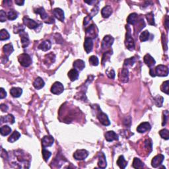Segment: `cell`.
Instances as JSON below:
<instances>
[{
    "label": "cell",
    "instance_id": "6da1fadb",
    "mask_svg": "<svg viewBox=\"0 0 169 169\" xmlns=\"http://www.w3.org/2000/svg\"><path fill=\"white\" fill-rule=\"evenodd\" d=\"M149 73L151 76L153 77H155V76L166 77L168 74V68L164 65H159L155 69L151 68Z\"/></svg>",
    "mask_w": 169,
    "mask_h": 169
},
{
    "label": "cell",
    "instance_id": "7a4b0ae2",
    "mask_svg": "<svg viewBox=\"0 0 169 169\" xmlns=\"http://www.w3.org/2000/svg\"><path fill=\"white\" fill-rule=\"evenodd\" d=\"M126 29H127V32H126V40H125V45L129 50L132 51L134 50L135 48V43L134 40L133 39L131 34V29L128 25H126Z\"/></svg>",
    "mask_w": 169,
    "mask_h": 169
},
{
    "label": "cell",
    "instance_id": "3957f363",
    "mask_svg": "<svg viewBox=\"0 0 169 169\" xmlns=\"http://www.w3.org/2000/svg\"><path fill=\"white\" fill-rule=\"evenodd\" d=\"M34 12L37 13V14H39L40 15V17H41V19L43 20L46 23L52 24L54 22V18L48 16V14H47L46 12V11H45L43 7H42L35 9Z\"/></svg>",
    "mask_w": 169,
    "mask_h": 169
},
{
    "label": "cell",
    "instance_id": "277c9868",
    "mask_svg": "<svg viewBox=\"0 0 169 169\" xmlns=\"http://www.w3.org/2000/svg\"><path fill=\"white\" fill-rule=\"evenodd\" d=\"M96 109H97L96 116H97L99 121L104 126H109L110 124V122L107 115L105 113H104L98 105H96Z\"/></svg>",
    "mask_w": 169,
    "mask_h": 169
},
{
    "label": "cell",
    "instance_id": "5b68a950",
    "mask_svg": "<svg viewBox=\"0 0 169 169\" xmlns=\"http://www.w3.org/2000/svg\"><path fill=\"white\" fill-rule=\"evenodd\" d=\"M23 21V23L25 26H27L28 28L30 29H34V30L37 31V29L38 26H41L42 24L39 23L34 21V20L31 19L27 16H24L22 19Z\"/></svg>",
    "mask_w": 169,
    "mask_h": 169
},
{
    "label": "cell",
    "instance_id": "8992f818",
    "mask_svg": "<svg viewBox=\"0 0 169 169\" xmlns=\"http://www.w3.org/2000/svg\"><path fill=\"white\" fill-rule=\"evenodd\" d=\"M18 61H19L21 66L24 67H28L32 64V59H31V56L27 54L24 53L19 55V57H18Z\"/></svg>",
    "mask_w": 169,
    "mask_h": 169
},
{
    "label": "cell",
    "instance_id": "52a82bcc",
    "mask_svg": "<svg viewBox=\"0 0 169 169\" xmlns=\"http://www.w3.org/2000/svg\"><path fill=\"white\" fill-rule=\"evenodd\" d=\"M98 29L96 25L91 24L86 29V38H89L91 39L95 38L98 35Z\"/></svg>",
    "mask_w": 169,
    "mask_h": 169
},
{
    "label": "cell",
    "instance_id": "ba28073f",
    "mask_svg": "<svg viewBox=\"0 0 169 169\" xmlns=\"http://www.w3.org/2000/svg\"><path fill=\"white\" fill-rule=\"evenodd\" d=\"M114 38L110 35H107L104 37L102 44H101V47L102 50H108L110 48L114 42Z\"/></svg>",
    "mask_w": 169,
    "mask_h": 169
},
{
    "label": "cell",
    "instance_id": "9c48e42d",
    "mask_svg": "<svg viewBox=\"0 0 169 169\" xmlns=\"http://www.w3.org/2000/svg\"><path fill=\"white\" fill-rule=\"evenodd\" d=\"M64 91V85H63L60 82H55L54 83L52 86L51 87V92L52 93L57 94V95H59V94H62Z\"/></svg>",
    "mask_w": 169,
    "mask_h": 169
},
{
    "label": "cell",
    "instance_id": "30bf717a",
    "mask_svg": "<svg viewBox=\"0 0 169 169\" xmlns=\"http://www.w3.org/2000/svg\"><path fill=\"white\" fill-rule=\"evenodd\" d=\"M89 155V152L85 149H78L74 153L73 157L74 159L78 161H82L87 158Z\"/></svg>",
    "mask_w": 169,
    "mask_h": 169
},
{
    "label": "cell",
    "instance_id": "8fae6325",
    "mask_svg": "<svg viewBox=\"0 0 169 169\" xmlns=\"http://www.w3.org/2000/svg\"><path fill=\"white\" fill-rule=\"evenodd\" d=\"M164 155L159 154L155 156L154 158L152 159L151 161V165L153 168H157L161 165L164 161Z\"/></svg>",
    "mask_w": 169,
    "mask_h": 169
},
{
    "label": "cell",
    "instance_id": "7c38bea8",
    "mask_svg": "<svg viewBox=\"0 0 169 169\" xmlns=\"http://www.w3.org/2000/svg\"><path fill=\"white\" fill-rule=\"evenodd\" d=\"M54 139L53 137L51 136H44L42 139V145L43 148H46L48 147H51L53 145Z\"/></svg>",
    "mask_w": 169,
    "mask_h": 169
},
{
    "label": "cell",
    "instance_id": "4fadbf2b",
    "mask_svg": "<svg viewBox=\"0 0 169 169\" xmlns=\"http://www.w3.org/2000/svg\"><path fill=\"white\" fill-rule=\"evenodd\" d=\"M98 10H99V9H98V6L94 7V8L91 11V14L88 15V16H87L84 19V22H83V24H84L85 26L87 25V24L89 23L90 21H91V20L92 19V18H93L94 16H95V15L97 14L98 12Z\"/></svg>",
    "mask_w": 169,
    "mask_h": 169
},
{
    "label": "cell",
    "instance_id": "5bb4252c",
    "mask_svg": "<svg viewBox=\"0 0 169 169\" xmlns=\"http://www.w3.org/2000/svg\"><path fill=\"white\" fill-rule=\"evenodd\" d=\"M20 37H21V40L22 43V46L23 48H26L29 44V38L28 34L26 32H24V31H22L19 33Z\"/></svg>",
    "mask_w": 169,
    "mask_h": 169
},
{
    "label": "cell",
    "instance_id": "9a60e30c",
    "mask_svg": "<svg viewBox=\"0 0 169 169\" xmlns=\"http://www.w3.org/2000/svg\"><path fill=\"white\" fill-rule=\"evenodd\" d=\"M53 15L56 19L59 20V21L64 22L65 17H64V12L62 9L60 8H55L53 10Z\"/></svg>",
    "mask_w": 169,
    "mask_h": 169
},
{
    "label": "cell",
    "instance_id": "2e32d148",
    "mask_svg": "<svg viewBox=\"0 0 169 169\" xmlns=\"http://www.w3.org/2000/svg\"><path fill=\"white\" fill-rule=\"evenodd\" d=\"M151 128V126L149 123L143 122L140 124L138 126V127L137 128V131L139 133L143 134V133H145L146 132L149 131Z\"/></svg>",
    "mask_w": 169,
    "mask_h": 169
},
{
    "label": "cell",
    "instance_id": "e0dca14e",
    "mask_svg": "<svg viewBox=\"0 0 169 169\" xmlns=\"http://www.w3.org/2000/svg\"><path fill=\"white\" fill-rule=\"evenodd\" d=\"M98 166L100 168H105L107 166V162L106 160V156L102 152L98 154Z\"/></svg>",
    "mask_w": 169,
    "mask_h": 169
},
{
    "label": "cell",
    "instance_id": "ac0fdd59",
    "mask_svg": "<svg viewBox=\"0 0 169 169\" xmlns=\"http://www.w3.org/2000/svg\"><path fill=\"white\" fill-rule=\"evenodd\" d=\"M84 48L87 54L91 52L93 50V39L89 38H85L84 42Z\"/></svg>",
    "mask_w": 169,
    "mask_h": 169
},
{
    "label": "cell",
    "instance_id": "d6986e66",
    "mask_svg": "<svg viewBox=\"0 0 169 169\" xmlns=\"http://www.w3.org/2000/svg\"><path fill=\"white\" fill-rule=\"evenodd\" d=\"M105 136L106 140L109 142H112L114 140L118 141L119 139L118 134H116V133L113 131H109V132H106Z\"/></svg>",
    "mask_w": 169,
    "mask_h": 169
},
{
    "label": "cell",
    "instance_id": "ffe728a7",
    "mask_svg": "<svg viewBox=\"0 0 169 169\" xmlns=\"http://www.w3.org/2000/svg\"><path fill=\"white\" fill-rule=\"evenodd\" d=\"M143 61L144 62H145V64L147 65L149 67H150V68H151V67L154 66L155 64H156V62H155L154 58H153L150 54H149L144 56Z\"/></svg>",
    "mask_w": 169,
    "mask_h": 169
},
{
    "label": "cell",
    "instance_id": "44dd1931",
    "mask_svg": "<svg viewBox=\"0 0 169 169\" xmlns=\"http://www.w3.org/2000/svg\"><path fill=\"white\" fill-rule=\"evenodd\" d=\"M127 22L128 24L135 25L138 22V15L136 13H133L128 16L127 19Z\"/></svg>",
    "mask_w": 169,
    "mask_h": 169
},
{
    "label": "cell",
    "instance_id": "7402d4cb",
    "mask_svg": "<svg viewBox=\"0 0 169 169\" xmlns=\"http://www.w3.org/2000/svg\"><path fill=\"white\" fill-rule=\"evenodd\" d=\"M120 77L121 82H128V81H129V71H128V69L127 68H123L121 69Z\"/></svg>",
    "mask_w": 169,
    "mask_h": 169
},
{
    "label": "cell",
    "instance_id": "603a6c76",
    "mask_svg": "<svg viewBox=\"0 0 169 169\" xmlns=\"http://www.w3.org/2000/svg\"><path fill=\"white\" fill-rule=\"evenodd\" d=\"M73 66L74 69L79 71H82L83 69L85 68V62L81 60H77L74 62Z\"/></svg>",
    "mask_w": 169,
    "mask_h": 169
},
{
    "label": "cell",
    "instance_id": "cb8c5ba5",
    "mask_svg": "<svg viewBox=\"0 0 169 169\" xmlns=\"http://www.w3.org/2000/svg\"><path fill=\"white\" fill-rule=\"evenodd\" d=\"M112 13V9L110 5H107L102 9L101 14L104 18L109 17Z\"/></svg>",
    "mask_w": 169,
    "mask_h": 169
},
{
    "label": "cell",
    "instance_id": "d4e9b609",
    "mask_svg": "<svg viewBox=\"0 0 169 169\" xmlns=\"http://www.w3.org/2000/svg\"><path fill=\"white\" fill-rule=\"evenodd\" d=\"M45 85V83L44 81V80L42 79V78H40L38 77L35 80V81L33 82V86L36 89L39 90L41 89L42 88H43Z\"/></svg>",
    "mask_w": 169,
    "mask_h": 169
},
{
    "label": "cell",
    "instance_id": "484cf974",
    "mask_svg": "<svg viewBox=\"0 0 169 169\" xmlns=\"http://www.w3.org/2000/svg\"><path fill=\"white\" fill-rule=\"evenodd\" d=\"M22 93V90L19 87H13L11 88L10 90V94H11V96H12L13 97H15V98L19 97V96H21Z\"/></svg>",
    "mask_w": 169,
    "mask_h": 169
},
{
    "label": "cell",
    "instance_id": "4316f807",
    "mask_svg": "<svg viewBox=\"0 0 169 169\" xmlns=\"http://www.w3.org/2000/svg\"><path fill=\"white\" fill-rule=\"evenodd\" d=\"M3 52H4V54H5L6 57L8 58L9 56H10L11 54L13 52V51H14L13 44H11V43L5 44V46H3Z\"/></svg>",
    "mask_w": 169,
    "mask_h": 169
},
{
    "label": "cell",
    "instance_id": "83f0119b",
    "mask_svg": "<svg viewBox=\"0 0 169 169\" xmlns=\"http://www.w3.org/2000/svg\"><path fill=\"white\" fill-rule=\"evenodd\" d=\"M10 123L11 124H13L15 122V118L12 114H9L5 116L1 117V123Z\"/></svg>",
    "mask_w": 169,
    "mask_h": 169
},
{
    "label": "cell",
    "instance_id": "f1b7e54d",
    "mask_svg": "<svg viewBox=\"0 0 169 169\" xmlns=\"http://www.w3.org/2000/svg\"><path fill=\"white\" fill-rule=\"evenodd\" d=\"M67 75H68L69 79H70L71 81H76L77 79H78L79 72L75 69H72L68 72Z\"/></svg>",
    "mask_w": 169,
    "mask_h": 169
},
{
    "label": "cell",
    "instance_id": "f546056e",
    "mask_svg": "<svg viewBox=\"0 0 169 169\" xmlns=\"http://www.w3.org/2000/svg\"><path fill=\"white\" fill-rule=\"evenodd\" d=\"M51 46L52 44L50 41V40H46V41L42 42V43L39 45L38 48L42 50V51L46 52L49 50L51 48Z\"/></svg>",
    "mask_w": 169,
    "mask_h": 169
},
{
    "label": "cell",
    "instance_id": "4dcf8cb0",
    "mask_svg": "<svg viewBox=\"0 0 169 169\" xmlns=\"http://www.w3.org/2000/svg\"><path fill=\"white\" fill-rule=\"evenodd\" d=\"M117 164H118L120 168L124 169L126 167V166L128 164V162L126 161L123 155H121V156L119 157L118 161H117Z\"/></svg>",
    "mask_w": 169,
    "mask_h": 169
},
{
    "label": "cell",
    "instance_id": "1f68e13d",
    "mask_svg": "<svg viewBox=\"0 0 169 169\" xmlns=\"http://www.w3.org/2000/svg\"><path fill=\"white\" fill-rule=\"evenodd\" d=\"M20 137H21L20 133L17 131H15L14 132H13V134L8 138V141L10 142V143H14L15 141H17L19 139Z\"/></svg>",
    "mask_w": 169,
    "mask_h": 169
},
{
    "label": "cell",
    "instance_id": "d6a6232c",
    "mask_svg": "<svg viewBox=\"0 0 169 169\" xmlns=\"http://www.w3.org/2000/svg\"><path fill=\"white\" fill-rule=\"evenodd\" d=\"M54 62H55V55L52 52L46 55V57H45V62H44L45 64H52Z\"/></svg>",
    "mask_w": 169,
    "mask_h": 169
},
{
    "label": "cell",
    "instance_id": "836d02e7",
    "mask_svg": "<svg viewBox=\"0 0 169 169\" xmlns=\"http://www.w3.org/2000/svg\"><path fill=\"white\" fill-rule=\"evenodd\" d=\"M132 166L134 168H143L144 164L139 159L134 158V161H133Z\"/></svg>",
    "mask_w": 169,
    "mask_h": 169
},
{
    "label": "cell",
    "instance_id": "e575fe53",
    "mask_svg": "<svg viewBox=\"0 0 169 169\" xmlns=\"http://www.w3.org/2000/svg\"><path fill=\"white\" fill-rule=\"evenodd\" d=\"M10 35L7 32V31L5 30V29H1V30L0 31V40H1V41L10 39Z\"/></svg>",
    "mask_w": 169,
    "mask_h": 169
},
{
    "label": "cell",
    "instance_id": "d590c367",
    "mask_svg": "<svg viewBox=\"0 0 169 169\" xmlns=\"http://www.w3.org/2000/svg\"><path fill=\"white\" fill-rule=\"evenodd\" d=\"M0 132H1V134L3 136H7V135L10 134L11 132V128L9 126H3L1 128V130H0Z\"/></svg>",
    "mask_w": 169,
    "mask_h": 169
},
{
    "label": "cell",
    "instance_id": "8d00e7d4",
    "mask_svg": "<svg viewBox=\"0 0 169 169\" xmlns=\"http://www.w3.org/2000/svg\"><path fill=\"white\" fill-rule=\"evenodd\" d=\"M146 19H147V20L149 24H150V25H152V26L155 25L154 15H153V13L152 12L149 13L146 15Z\"/></svg>",
    "mask_w": 169,
    "mask_h": 169
},
{
    "label": "cell",
    "instance_id": "74e56055",
    "mask_svg": "<svg viewBox=\"0 0 169 169\" xmlns=\"http://www.w3.org/2000/svg\"><path fill=\"white\" fill-rule=\"evenodd\" d=\"M155 101V104L156 105L157 107H161L163 106V101H164V98L163 96H160V95H157V96L153 98Z\"/></svg>",
    "mask_w": 169,
    "mask_h": 169
},
{
    "label": "cell",
    "instance_id": "f35d334b",
    "mask_svg": "<svg viewBox=\"0 0 169 169\" xmlns=\"http://www.w3.org/2000/svg\"><path fill=\"white\" fill-rule=\"evenodd\" d=\"M18 17V13L15 10H10L7 13V19L10 21H13L16 19Z\"/></svg>",
    "mask_w": 169,
    "mask_h": 169
},
{
    "label": "cell",
    "instance_id": "ab89813d",
    "mask_svg": "<svg viewBox=\"0 0 169 169\" xmlns=\"http://www.w3.org/2000/svg\"><path fill=\"white\" fill-rule=\"evenodd\" d=\"M149 36H150V33H149L148 31H143L141 33L140 37H139V38H140V40L141 42H145L147 41L149 38Z\"/></svg>",
    "mask_w": 169,
    "mask_h": 169
},
{
    "label": "cell",
    "instance_id": "60d3db41",
    "mask_svg": "<svg viewBox=\"0 0 169 169\" xmlns=\"http://www.w3.org/2000/svg\"><path fill=\"white\" fill-rule=\"evenodd\" d=\"M144 145H145V149H147L148 151V153L149 154V153L152 151V141L150 139H146L144 142Z\"/></svg>",
    "mask_w": 169,
    "mask_h": 169
},
{
    "label": "cell",
    "instance_id": "b9f144b4",
    "mask_svg": "<svg viewBox=\"0 0 169 169\" xmlns=\"http://www.w3.org/2000/svg\"><path fill=\"white\" fill-rule=\"evenodd\" d=\"M136 62V58L134 57L130 58L129 59H126L124 61V66H130L132 67L134 66V63Z\"/></svg>",
    "mask_w": 169,
    "mask_h": 169
},
{
    "label": "cell",
    "instance_id": "7bdbcfd3",
    "mask_svg": "<svg viewBox=\"0 0 169 169\" xmlns=\"http://www.w3.org/2000/svg\"><path fill=\"white\" fill-rule=\"evenodd\" d=\"M52 153L49 151L46 150V148L42 149V156H43V159L46 162L48 161L50 157H51Z\"/></svg>",
    "mask_w": 169,
    "mask_h": 169
},
{
    "label": "cell",
    "instance_id": "ee69618b",
    "mask_svg": "<svg viewBox=\"0 0 169 169\" xmlns=\"http://www.w3.org/2000/svg\"><path fill=\"white\" fill-rule=\"evenodd\" d=\"M159 135L161 136L162 138L166 140H168L169 139V132L168 130L163 129L159 132Z\"/></svg>",
    "mask_w": 169,
    "mask_h": 169
},
{
    "label": "cell",
    "instance_id": "f6af8a7d",
    "mask_svg": "<svg viewBox=\"0 0 169 169\" xmlns=\"http://www.w3.org/2000/svg\"><path fill=\"white\" fill-rule=\"evenodd\" d=\"M161 89L162 92H163V93H166V94H168V91H169V89H168V81H164L163 85H161Z\"/></svg>",
    "mask_w": 169,
    "mask_h": 169
},
{
    "label": "cell",
    "instance_id": "bcb514c9",
    "mask_svg": "<svg viewBox=\"0 0 169 169\" xmlns=\"http://www.w3.org/2000/svg\"><path fill=\"white\" fill-rule=\"evenodd\" d=\"M89 63L91 64L92 66H96L98 65V58L95 56H92L89 58Z\"/></svg>",
    "mask_w": 169,
    "mask_h": 169
},
{
    "label": "cell",
    "instance_id": "7dc6e473",
    "mask_svg": "<svg viewBox=\"0 0 169 169\" xmlns=\"http://www.w3.org/2000/svg\"><path fill=\"white\" fill-rule=\"evenodd\" d=\"M112 54V52L110 50H109L107 52H106L104 54V55L102 56V64H105V62H107L108 60H109V58L110 57V56Z\"/></svg>",
    "mask_w": 169,
    "mask_h": 169
},
{
    "label": "cell",
    "instance_id": "c3c4849f",
    "mask_svg": "<svg viewBox=\"0 0 169 169\" xmlns=\"http://www.w3.org/2000/svg\"><path fill=\"white\" fill-rule=\"evenodd\" d=\"M24 29H25V26L23 25H21V24H19V26H15L14 28H13V31H14V33L15 34H19L22 31H24Z\"/></svg>",
    "mask_w": 169,
    "mask_h": 169
},
{
    "label": "cell",
    "instance_id": "681fc988",
    "mask_svg": "<svg viewBox=\"0 0 169 169\" xmlns=\"http://www.w3.org/2000/svg\"><path fill=\"white\" fill-rule=\"evenodd\" d=\"M106 74H107V75L109 77V78L112 79H114L115 78V75H116L114 69H110V68L108 69L106 71Z\"/></svg>",
    "mask_w": 169,
    "mask_h": 169
},
{
    "label": "cell",
    "instance_id": "f907efd6",
    "mask_svg": "<svg viewBox=\"0 0 169 169\" xmlns=\"http://www.w3.org/2000/svg\"><path fill=\"white\" fill-rule=\"evenodd\" d=\"M168 116V110H165V111L163 112V124H162V126H163L166 125V121H167Z\"/></svg>",
    "mask_w": 169,
    "mask_h": 169
},
{
    "label": "cell",
    "instance_id": "816d5d0a",
    "mask_svg": "<svg viewBox=\"0 0 169 169\" xmlns=\"http://www.w3.org/2000/svg\"><path fill=\"white\" fill-rule=\"evenodd\" d=\"M6 13L3 10L0 11V21L1 22H5L6 21Z\"/></svg>",
    "mask_w": 169,
    "mask_h": 169
},
{
    "label": "cell",
    "instance_id": "f5cc1de1",
    "mask_svg": "<svg viewBox=\"0 0 169 169\" xmlns=\"http://www.w3.org/2000/svg\"><path fill=\"white\" fill-rule=\"evenodd\" d=\"M162 40H163V45H164V44H164V50H167V48H168V46H167L168 40H167V38H166V37H165V35H164V34H163V35H162Z\"/></svg>",
    "mask_w": 169,
    "mask_h": 169
},
{
    "label": "cell",
    "instance_id": "db71d44e",
    "mask_svg": "<svg viewBox=\"0 0 169 169\" xmlns=\"http://www.w3.org/2000/svg\"><path fill=\"white\" fill-rule=\"evenodd\" d=\"M7 96V93L6 91L4 90L3 88H1L0 89V98L3 99L5 98Z\"/></svg>",
    "mask_w": 169,
    "mask_h": 169
},
{
    "label": "cell",
    "instance_id": "11a10c76",
    "mask_svg": "<svg viewBox=\"0 0 169 169\" xmlns=\"http://www.w3.org/2000/svg\"><path fill=\"white\" fill-rule=\"evenodd\" d=\"M15 3L17 4V5H19V6H21V5H23V4L24 3V1L23 0H15Z\"/></svg>",
    "mask_w": 169,
    "mask_h": 169
},
{
    "label": "cell",
    "instance_id": "9f6ffc18",
    "mask_svg": "<svg viewBox=\"0 0 169 169\" xmlns=\"http://www.w3.org/2000/svg\"><path fill=\"white\" fill-rule=\"evenodd\" d=\"M8 109V107L5 105H1V110L2 112H7Z\"/></svg>",
    "mask_w": 169,
    "mask_h": 169
},
{
    "label": "cell",
    "instance_id": "6f0895ef",
    "mask_svg": "<svg viewBox=\"0 0 169 169\" xmlns=\"http://www.w3.org/2000/svg\"><path fill=\"white\" fill-rule=\"evenodd\" d=\"M165 26L166 29H168V17H166V20H165Z\"/></svg>",
    "mask_w": 169,
    "mask_h": 169
},
{
    "label": "cell",
    "instance_id": "680465c9",
    "mask_svg": "<svg viewBox=\"0 0 169 169\" xmlns=\"http://www.w3.org/2000/svg\"><path fill=\"white\" fill-rule=\"evenodd\" d=\"M85 3H87L88 4H89V5H92V4L94 3H96V1H85Z\"/></svg>",
    "mask_w": 169,
    "mask_h": 169
}]
</instances>
